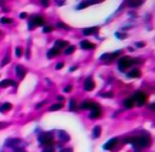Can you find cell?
<instances>
[{"label": "cell", "instance_id": "1", "mask_svg": "<svg viewBox=\"0 0 155 152\" xmlns=\"http://www.w3.org/2000/svg\"><path fill=\"white\" fill-rule=\"evenodd\" d=\"M136 63V59H132V58H130L127 56H124L121 57L120 59L118 60V65H119V70L120 71H125L127 68H130L132 64Z\"/></svg>", "mask_w": 155, "mask_h": 152}, {"label": "cell", "instance_id": "2", "mask_svg": "<svg viewBox=\"0 0 155 152\" xmlns=\"http://www.w3.org/2000/svg\"><path fill=\"white\" fill-rule=\"evenodd\" d=\"M151 144V139L148 135H142V136H137V140L134 142L133 146L138 147V148H145V147H149Z\"/></svg>", "mask_w": 155, "mask_h": 152}, {"label": "cell", "instance_id": "3", "mask_svg": "<svg viewBox=\"0 0 155 152\" xmlns=\"http://www.w3.org/2000/svg\"><path fill=\"white\" fill-rule=\"evenodd\" d=\"M39 141L41 145H44L46 147H51L52 146V142H53V136L49 134V133H44L39 136Z\"/></svg>", "mask_w": 155, "mask_h": 152}, {"label": "cell", "instance_id": "4", "mask_svg": "<svg viewBox=\"0 0 155 152\" xmlns=\"http://www.w3.org/2000/svg\"><path fill=\"white\" fill-rule=\"evenodd\" d=\"M90 110H91V115H90V118H98L102 114V111H101V108L100 105L97 103H93V102H91V106H90Z\"/></svg>", "mask_w": 155, "mask_h": 152}, {"label": "cell", "instance_id": "5", "mask_svg": "<svg viewBox=\"0 0 155 152\" xmlns=\"http://www.w3.org/2000/svg\"><path fill=\"white\" fill-rule=\"evenodd\" d=\"M133 102H136L137 103V105H139V106H142L145 102H147V94L143 92H136V94L133 95Z\"/></svg>", "mask_w": 155, "mask_h": 152}, {"label": "cell", "instance_id": "6", "mask_svg": "<svg viewBox=\"0 0 155 152\" xmlns=\"http://www.w3.org/2000/svg\"><path fill=\"white\" fill-rule=\"evenodd\" d=\"M45 23V21H44V18L41 16H33L32 18H30V21H29V28L30 29H33L34 27H36V26H43Z\"/></svg>", "mask_w": 155, "mask_h": 152}, {"label": "cell", "instance_id": "7", "mask_svg": "<svg viewBox=\"0 0 155 152\" xmlns=\"http://www.w3.org/2000/svg\"><path fill=\"white\" fill-rule=\"evenodd\" d=\"M84 88H85V91H92L94 88V81L91 79V77H87L86 80H85V83H84Z\"/></svg>", "mask_w": 155, "mask_h": 152}, {"label": "cell", "instance_id": "8", "mask_svg": "<svg viewBox=\"0 0 155 152\" xmlns=\"http://www.w3.org/2000/svg\"><path fill=\"white\" fill-rule=\"evenodd\" d=\"M116 144H118V139H116V138H113V139H110L108 142L104 144V150H114V147L116 146Z\"/></svg>", "mask_w": 155, "mask_h": 152}, {"label": "cell", "instance_id": "9", "mask_svg": "<svg viewBox=\"0 0 155 152\" xmlns=\"http://www.w3.org/2000/svg\"><path fill=\"white\" fill-rule=\"evenodd\" d=\"M16 72H17V76H18L20 79H23L24 75H26V69L23 68L22 65H17L16 66Z\"/></svg>", "mask_w": 155, "mask_h": 152}, {"label": "cell", "instance_id": "10", "mask_svg": "<svg viewBox=\"0 0 155 152\" xmlns=\"http://www.w3.org/2000/svg\"><path fill=\"white\" fill-rule=\"evenodd\" d=\"M80 46H81L83 49H93L94 48V45L89 42V41H81V42H80Z\"/></svg>", "mask_w": 155, "mask_h": 152}, {"label": "cell", "instance_id": "11", "mask_svg": "<svg viewBox=\"0 0 155 152\" xmlns=\"http://www.w3.org/2000/svg\"><path fill=\"white\" fill-rule=\"evenodd\" d=\"M98 30V28L97 27H90V28H85L83 30V34L84 35H91V34H93Z\"/></svg>", "mask_w": 155, "mask_h": 152}, {"label": "cell", "instance_id": "12", "mask_svg": "<svg viewBox=\"0 0 155 152\" xmlns=\"http://www.w3.org/2000/svg\"><path fill=\"white\" fill-rule=\"evenodd\" d=\"M133 104H134V102H133L132 98H127V99H125L124 100V106L127 109H131L133 108Z\"/></svg>", "mask_w": 155, "mask_h": 152}, {"label": "cell", "instance_id": "13", "mask_svg": "<svg viewBox=\"0 0 155 152\" xmlns=\"http://www.w3.org/2000/svg\"><path fill=\"white\" fill-rule=\"evenodd\" d=\"M9 85H12V86H16V82L10 80V79H7V80H4V81L0 82V87H6L9 86Z\"/></svg>", "mask_w": 155, "mask_h": 152}, {"label": "cell", "instance_id": "14", "mask_svg": "<svg viewBox=\"0 0 155 152\" xmlns=\"http://www.w3.org/2000/svg\"><path fill=\"white\" fill-rule=\"evenodd\" d=\"M57 54H60V49L53 47V48H51L49 52H47V58H51V57H53V56H57Z\"/></svg>", "mask_w": 155, "mask_h": 152}, {"label": "cell", "instance_id": "15", "mask_svg": "<svg viewBox=\"0 0 155 152\" xmlns=\"http://www.w3.org/2000/svg\"><path fill=\"white\" fill-rule=\"evenodd\" d=\"M68 43L66 42V41H61V40H57L55 42V47L56 48H58V49H61V48H63V47H66Z\"/></svg>", "mask_w": 155, "mask_h": 152}, {"label": "cell", "instance_id": "16", "mask_svg": "<svg viewBox=\"0 0 155 152\" xmlns=\"http://www.w3.org/2000/svg\"><path fill=\"white\" fill-rule=\"evenodd\" d=\"M11 108H12V105L10 103H4L3 105H1V106H0V111H3V112H4V111H7V110H10Z\"/></svg>", "mask_w": 155, "mask_h": 152}, {"label": "cell", "instance_id": "17", "mask_svg": "<svg viewBox=\"0 0 155 152\" xmlns=\"http://www.w3.org/2000/svg\"><path fill=\"white\" fill-rule=\"evenodd\" d=\"M100 134H101V127L96 125L93 128V132H92V136H93V138H98Z\"/></svg>", "mask_w": 155, "mask_h": 152}, {"label": "cell", "instance_id": "18", "mask_svg": "<svg viewBox=\"0 0 155 152\" xmlns=\"http://www.w3.org/2000/svg\"><path fill=\"white\" fill-rule=\"evenodd\" d=\"M128 76L130 77H138V76H141V71L138 69H133L131 72H128Z\"/></svg>", "mask_w": 155, "mask_h": 152}, {"label": "cell", "instance_id": "19", "mask_svg": "<svg viewBox=\"0 0 155 152\" xmlns=\"http://www.w3.org/2000/svg\"><path fill=\"white\" fill-rule=\"evenodd\" d=\"M62 106H63V105H62L61 103H58V104H53V105H52V106L50 108V110H51V111H57V110H61Z\"/></svg>", "mask_w": 155, "mask_h": 152}, {"label": "cell", "instance_id": "20", "mask_svg": "<svg viewBox=\"0 0 155 152\" xmlns=\"http://www.w3.org/2000/svg\"><path fill=\"white\" fill-rule=\"evenodd\" d=\"M142 0H138V1H128V6H131V7H136V6H139L142 5Z\"/></svg>", "mask_w": 155, "mask_h": 152}, {"label": "cell", "instance_id": "21", "mask_svg": "<svg viewBox=\"0 0 155 152\" xmlns=\"http://www.w3.org/2000/svg\"><path fill=\"white\" fill-rule=\"evenodd\" d=\"M90 106H91V102H84L80 105V108L83 109V110H90Z\"/></svg>", "mask_w": 155, "mask_h": 152}, {"label": "cell", "instance_id": "22", "mask_svg": "<svg viewBox=\"0 0 155 152\" xmlns=\"http://www.w3.org/2000/svg\"><path fill=\"white\" fill-rule=\"evenodd\" d=\"M76 104H75V100L74 99H70V103H69V109L72 110V111H75L76 110Z\"/></svg>", "mask_w": 155, "mask_h": 152}, {"label": "cell", "instance_id": "23", "mask_svg": "<svg viewBox=\"0 0 155 152\" xmlns=\"http://www.w3.org/2000/svg\"><path fill=\"white\" fill-rule=\"evenodd\" d=\"M0 22H1L3 24H10V23H12V19H11V18H6V17H3V18L0 19Z\"/></svg>", "mask_w": 155, "mask_h": 152}, {"label": "cell", "instance_id": "24", "mask_svg": "<svg viewBox=\"0 0 155 152\" xmlns=\"http://www.w3.org/2000/svg\"><path fill=\"white\" fill-rule=\"evenodd\" d=\"M74 51H75V46H69V47L64 51V53H66V54H70V53H73Z\"/></svg>", "mask_w": 155, "mask_h": 152}, {"label": "cell", "instance_id": "25", "mask_svg": "<svg viewBox=\"0 0 155 152\" xmlns=\"http://www.w3.org/2000/svg\"><path fill=\"white\" fill-rule=\"evenodd\" d=\"M10 62V57H9V54H6L5 57H4V60L1 62V66H4V65H6L7 63Z\"/></svg>", "mask_w": 155, "mask_h": 152}, {"label": "cell", "instance_id": "26", "mask_svg": "<svg viewBox=\"0 0 155 152\" xmlns=\"http://www.w3.org/2000/svg\"><path fill=\"white\" fill-rule=\"evenodd\" d=\"M58 134H60V135H63V136H61V139H62V140H63V141L69 140V136L67 135V134H66V133H64V132H60Z\"/></svg>", "mask_w": 155, "mask_h": 152}, {"label": "cell", "instance_id": "27", "mask_svg": "<svg viewBox=\"0 0 155 152\" xmlns=\"http://www.w3.org/2000/svg\"><path fill=\"white\" fill-rule=\"evenodd\" d=\"M87 5H89V3H87V1H84V3H80V4L78 5V10H81V9H84V7H86Z\"/></svg>", "mask_w": 155, "mask_h": 152}, {"label": "cell", "instance_id": "28", "mask_svg": "<svg viewBox=\"0 0 155 152\" xmlns=\"http://www.w3.org/2000/svg\"><path fill=\"white\" fill-rule=\"evenodd\" d=\"M22 54H23V49L21 48V47H17L16 48V56L17 57H21Z\"/></svg>", "mask_w": 155, "mask_h": 152}, {"label": "cell", "instance_id": "29", "mask_svg": "<svg viewBox=\"0 0 155 152\" xmlns=\"http://www.w3.org/2000/svg\"><path fill=\"white\" fill-rule=\"evenodd\" d=\"M57 27L63 28V29H69V27H68L67 24H64V23H62V22H58V23H57Z\"/></svg>", "mask_w": 155, "mask_h": 152}, {"label": "cell", "instance_id": "30", "mask_svg": "<svg viewBox=\"0 0 155 152\" xmlns=\"http://www.w3.org/2000/svg\"><path fill=\"white\" fill-rule=\"evenodd\" d=\"M51 32H52V27H51V26L44 27V33H51Z\"/></svg>", "mask_w": 155, "mask_h": 152}, {"label": "cell", "instance_id": "31", "mask_svg": "<svg viewBox=\"0 0 155 152\" xmlns=\"http://www.w3.org/2000/svg\"><path fill=\"white\" fill-rule=\"evenodd\" d=\"M118 38H120V39H124V38H126V34H121V33H116L115 34Z\"/></svg>", "mask_w": 155, "mask_h": 152}, {"label": "cell", "instance_id": "32", "mask_svg": "<svg viewBox=\"0 0 155 152\" xmlns=\"http://www.w3.org/2000/svg\"><path fill=\"white\" fill-rule=\"evenodd\" d=\"M108 57H109V54H108V53H104V54H102V56L100 57V59L101 60H104L105 58H108Z\"/></svg>", "mask_w": 155, "mask_h": 152}, {"label": "cell", "instance_id": "33", "mask_svg": "<svg viewBox=\"0 0 155 152\" xmlns=\"http://www.w3.org/2000/svg\"><path fill=\"white\" fill-rule=\"evenodd\" d=\"M103 97H105V98H113V97H114V94H113V93H104V94H103Z\"/></svg>", "mask_w": 155, "mask_h": 152}, {"label": "cell", "instance_id": "34", "mask_svg": "<svg viewBox=\"0 0 155 152\" xmlns=\"http://www.w3.org/2000/svg\"><path fill=\"white\" fill-rule=\"evenodd\" d=\"M70 91H72V86H70V85H68V86L64 88V92L68 93V92H70Z\"/></svg>", "mask_w": 155, "mask_h": 152}, {"label": "cell", "instance_id": "35", "mask_svg": "<svg viewBox=\"0 0 155 152\" xmlns=\"http://www.w3.org/2000/svg\"><path fill=\"white\" fill-rule=\"evenodd\" d=\"M63 63H58V64L56 65V69H62V68H63Z\"/></svg>", "mask_w": 155, "mask_h": 152}, {"label": "cell", "instance_id": "36", "mask_svg": "<svg viewBox=\"0 0 155 152\" xmlns=\"http://www.w3.org/2000/svg\"><path fill=\"white\" fill-rule=\"evenodd\" d=\"M45 103H46V102H41V103H39L38 105H36V109H40V108H41V106H43V105H44Z\"/></svg>", "mask_w": 155, "mask_h": 152}, {"label": "cell", "instance_id": "37", "mask_svg": "<svg viewBox=\"0 0 155 152\" xmlns=\"http://www.w3.org/2000/svg\"><path fill=\"white\" fill-rule=\"evenodd\" d=\"M41 4H43L44 6H49V3H47L46 0H43V1H41Z\"/></svg>", "mask_w": 155, "mask_h": 152}, {"label": "cell", "instance_id": "38", "mask_svg": "<svg viewBox=\"0 0 155 152\" xmlns=\"http://www.w3.org/2000/svg\"><path fill=\"white\" fill-rule=\"evenodd\" d=\"M20 17H21V18H26V17H27V15H26V13H21V15H20Z\"/></svg>", "mask_w": 155, "mask_h": 152}, {"label": "cell", "instance_id": "39", "mask_svg": "<svg viewBox=\"0 0 155 152\" xmlns=\"http://www.w3.org/2000/svg\"><path fill=\"white\" fill-rule=\"evenodd\" d=\"M137 46H138V47H143L144 43L143 42H138V43H137Z\"/></svg>", "mask_w": 155, "mask_h": 152}, {"label": "cell", "instance_id": "40", "mask_svg": "<svg viewBox=\"0 0 155 152\" xmlns=\"http://www.w3.org/2000/svg\"><path fill=\"white\" fill-rule=\"evenodd\" d=\"M57 100L62 102V100H63V97H62V95H58V97H57Z\"/></svg>", "mask_w": 155, "mask_h": 152}, {"label": "cell", "instance_id": "41", "mask_svg": "<svg viewBox=\"0 0 155 152\" xmlns=\"http://www.w3.org/2000/svg\"><path fill=\"white\" fill-rule=\"evenodd\" d=\"M154 106H155V104H151V105H150V110H154Z\"/></svg>", "mask_w": 155, "mask_h": 152}]
</instances>
